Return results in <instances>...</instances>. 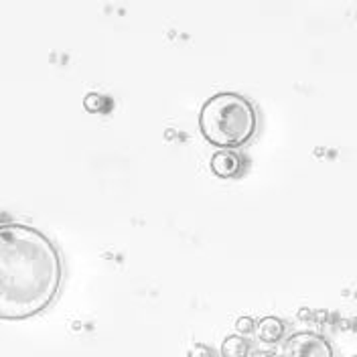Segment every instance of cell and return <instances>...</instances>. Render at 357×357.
<instances>
[{
	"label": "cell",
	"instance_id": "1",
	"mask_svg": "<svg viewBox=\"0 0 357 357\" xmlns=\"http://www.w3.org/2000/svg\"><path fill=\"white\" fill-rule=\"evenodd\" d=\"M63 262L55 244L33 225H0V321H26L61 292Z\"/></svg>",
	"mask_w": 357,
	"mask_h": 357
},
{
	"label": "cell",
	"instance_id": "2",
	"mask_svg": "<svg viewBox=\"0 0 357 357\" xmlns=\"http://www.w3.org/2000/svg\"><path fill=\"white\" fill-rule=\"evenodd\" d=\"M203 138L218 149H238L248 144L258 130L256 106L234 91L211 96L199 110Z\"/></svg>",
	"mask_w": 357,
	"mask_h": 357
},
{
	"label": "cell",
	"instance_id": "3",
	"mask_svg": "<svg viewBox=\"0 0 357 357\" xmlns=\"http://www.w3.org/2000/svg\"><path fill=\"white\" fill-rule=\"evenodd\" d=\"M278 357H335V349L327 337L312 331H298L287 337Z\"/></svg>",
	"mask_w": 357,
	"mask_h": 357
},
{
	"label": "cell",
	"instance_id": "4",
	"mask_svg": "<svg viewBox=\"0 0 357 357\" xmlns=\"http://www.w3.org/2000/svg\"><path fill=\"white\" fill-rule=\"evenodd\" d=\"M209 167L218 178H240L245 171V160L234 149H220L211 156Z\"/></svg>",
	"mask_w": 357,
	"mask_h": 357
},
{
	"label": "cell",
	"instance_id": "5",
	"mask_svg": "<svg viewBox=\"0 0 357 357\" xmlns=\"http://www.w3.org/2000/svg\"><path fill=\"white\" fill-rule=\"evenodd\" d=\"M287 323L278 317H264L256 323V337L258 341L268 343V345H276L287 337Z\"/></svg>",
	"mask_w": 357,
	"mask_h": 357
},
{
	"label": "cell",
	"instance_id": "6",
	"mask_svg": "<svg viewBox=\"0 0 357 357\" xmlns=\"http://www.w3.org/2000/svg\"><path fill=\"white\" fill-rule=\"evenodd\" d=\"M250 341L244 335H229L222 343V357H250Z\"/></svg>",
	"mask_w": 357,
	"mask_h": 357
},
{
	"label": "cell",
	"instance_id": "7",
	"mask_svg": "<svg viewBox=\"0 0 357 357\" xmlns=\"http://www.w3.org/2000/svg\"><path fill=\"white\" fill-rule=\"evenodd\" d=\"M84 108L91 114H106L112 108L110 98L102 96V93H96V91H89L88 96L84 98Z\"/></svg>",
	"mask_w": 357,
	"mask_h": 357
},
{
	"label": "cell",
	"instance_id": "8",
	"mask_svg": "<svg viewBox=\"0 0 357 357\" xmlns=\"http://www.w3.org/2000/svg\"><path fill=\"white\" fill-rule=\"evenodd\" d=\"M236 329H238V335H250V333H256V323H254V319H250V317H240L238 321H236Z\"/></svg>",
	"mask_w": 357,
	"mask_h": 357
},
{
	"label": "cell",
	"instance_id": "9",
	"mask_svg": "<svg viewBox=\"0 0 357 357\" xmlns=\"http://www.w3.org/2000/svg\"><path fill=\"white\" fill-rule=\"evenodd\" d=\"M187 357H215V354H213V349H211L209 345L197 343V345H193V347L189 349Z\"/></svg>",
	"mask_w": 357,
	"mask_h": 357
},
{
	"label": "cell",
	"instance_id": "10",
	"mask_svg": "<svg viewBox=\"0 0 357 357\" xmlns=\"http://www.w3.org/2000/svg\"><path fill=\"white\" fill-rule=\"evenodd\" d=\"M250 357H278L274 351H268V349H254L250 351Z\"/></svg>",
	"mask_w": 357,
	"mask_h": 357
}]
</instances>
